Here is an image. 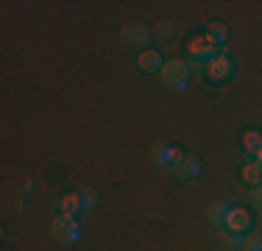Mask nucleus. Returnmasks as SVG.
I'll return each mask as SVG.
<instances>
[{
  "label": "nucleus",
  "instance_id": "nucleus-12",
  "mask_svg": "<svg viewBox=\"0 0 262 251\" xmlns=\"http://www.w3.org/2000/svg\"><path fill=\"white\" fill-rule=\"evenodd\" d=\"M207 36L215 42L217 48H223V45H226V39H229V28L223 23H209L207 25Z\"/></svg>",
  "mask_w": 262,
  "mask_h": 251
},
{
  "label": "nucleus",
  "instance_id": "nucleus-2",
  "mask_svg": "<svg viewBox=\"0 0 262 251\" xmlns=\"http://www.w3.org/2000/svg\"><path fill=\"white\" fill-rule=\"evenodd\" d=\"M187 53H190V61H187V65H190L192 70H204V67H207L209 61L221 53V48H217L207 34H198V36H192V39H190Z\"/></svg>",
  "mask_w": 262,
  "mask_h": 251
},
{
  "label": "nucleus",
  "instance_id": "nucleus-19",
  "mask_svg": "<svg viewBox=\"0 0 262 251\" xmlns=\"http://www.w3.org/2000/svg\"><path fill=\"white\" fill-rule=\"evenodd\" d=\"M251 198H254V204H257V206H262V181H259V184H257V187H254V193H251Z\"/></svg>",
  "mask_w": 262,
  "mask_h": 251
},
{
  "label": "nucleus",
  "instance_id": "nucleus-3",
  "mask_svg": "<svg viewBox=\"0 0 262 251\" xmlns=\"http://www.w3.org/2000/svg\"><path fill=\"white\" fill-rule=\"evenodd\" d=\"M120 42H123V48L142 53V50L151 48V28L142 23H126L120 28Z\"/></svg>",
  "mask_w": 262,
  "mask_h": 251
},
{
  "label": "nucleus",
  "instance_id": "nucleus-17",
  "mask_svg": "<svg viewBox=\"0 0 262 251\" xmlns=\"http://www.w3.org/2000/svg\"><path fill=\"white\" fill-rule=\"evenodd\" d=\"M221 237H223V243H226L229 248H240L243 246V235H234V232L221 229Z\"/></svg>",
  "mask_w": 262,
  "mask_h": 251
},
{
  "label": "nucleus",
  "instance_id": "nucleus-10",
  "mask_svg": "<svg viewBox=\"0 0 262 251\" xmlns=\"http://www.w3.org/2000/svg\"><path fill=\"white\" fill-rule=\"evenodd\" d=\"M162 65H165V61H162L159 50H142L140 59H137V67H140L142 73H159Z\"/></svg>",
  "mask_w": 262,
  "mask_h": 251
},
{
  "label": "nucleus",
  "instance_id": "nucleus-13",
  "mask_svg": "<svg viewBox=\"0 0 262 251\" xmlns=\"http://www.w3.org/2000/svg\"><path fill=\"white\" fill-rule=\"evenodd\" d=\"M243 148L248 156H254L257 151H262V131H246L243 134Z\"/></svg>",
  "mask_w": 262,
  "mask_h": 251
},
{
  "label": "nucleus",
  "instance_id": "nucleus-4",
  "mask_svg": "<svg viewBox=\"0 0 262 251\" xmlns=\"http://www.w3.org/2000/svg\"><path fill=\"white\" fill-rule=\"evenodd\" d=\"M204 73H207V78L212 81V84H223V81H229L234 75V56L229 53L226 48H221V53L204 67Z\"/></svg>",
  "mask_w": 262,
  "mask_h": 251
},
{
  "label": "nucleus",
  "instance_id": "nucleus-8",
  "mask_svg": "<svg viewBox=\"0 0 262 251\" xmlns=\"http://www.w3.org/2000/svg\"><path fill=\"white\" fill-rule=\"evenodd\" d=\"M179 159H182V151L173 145H157L154 148V156H151V162L157 168H162V171H173Z\"/></svg>",
  "mask_w": 262,
  "mask_h": 251
},
{
  "label": "nucleus",
  "instance_id": "nucleus-18",
  "mask_svg": "<svg viewBox=\"0 0 262 251\" xmlns=\"http://www.w3.org/2000/svg\"><path fill=\"white\" fill-rule=\"evenodd\" d=\"M243 248L246 251H262V235H248L243 240Z\"/></svg>",
  "mask_w": 262,
  "mask_h": 251
},
{
  "label": "nucleus",
  "instance_id": "nucleus-5",
  "mask_svg": "<svg viewBox=\"0 0 262 251\" xmlns=\"http://www.w3.org/2000/svg\"><path fill=\"white\" fill-rule=\"evenodd\" d=\"M51 235H53L56 243H61V246H73L81 237V226L76 223V218L56 215V221L51 223Z\"/></svg>",
  "mask_w": 262,
  "mask_h": 251
},
{
  "label": "nucleus",
  "instance_id": "nucleus-14",
  "mask_svg": "<svg viewBox=\"0 0 262 251\" xmlns=\"http://www.w3.org/2000/svg\"><path fill=\"white\" fill-rule=\"evenodd\" d=\"M243 179H246V184H254L257 187L262 181V168L257 165V162H248L246 168H243Z\"/></svg>",
  "mask_w": 262,
  "mask_h": 251
},
{
  "label": "nucleus",
  "instance_id": "nucleus-1",
  "mask_svg": "<svg viewBox=\"0 0 262 251\" xmlns=\"http://www.w3.org/2000/svg\"><path fill=\"white\" fill-rule=\"evenodd\" d=\"M159 78H162V84H165L167 90L184 92L187 84H190V78H192V67L187 65L184 59H170V61H165V65H162Z\"/></svg>",
  "mask_w": 262,
  "mask_h": 251
},
{
  "label": "nucleus",
  "instance_id": "nucleus-7",
  "mask_svg": "<svg viewBox=\"0 0 262 251\" xmlns=\"http://www.w3.org/2000/svg\"><path fill=\"white\" fill-rule=\"evenodd\" d=\"M173 173H176L182 181L198 179V176H201V159H198V156H192V154H182V159L176 162Z\"/></svg>",
  "mask_w": 262,
  "mask_h": 251
},
{
  "label": "nucleus",
  "instance_id": "nucleus-6",
  "mask_svg": "<svg viewBox=\"0 0 262 251\" xmlns=\"http://www.w3.org/2000/svg\"><path fill=\"white\" fill-rule=\"evenodd\" d=\"M248 226H251V215H248L243 206H229L226 221H223V229H226V232H234V235H246Z\"/></svg>",
  "mask_w": 262,
  "mask_h": 251
},
{
  "label": "nucleus",
  "instance_id": "nucleus-16",
  "mask_svg": "<svg viewBox=\"0 0 262 251\" xmlns=\"http://www.w3.org/2000/svg\"><path fill=\"white\" fill-rule=\"evenodd\" d=\"M157 36L162 42H173L179 36V31H176V25H173V23H159L157 25Z\"/></svg>",
  "mask_w": 262,
  "mask_h": 251
},
{
  "label": "nucleus",
  "instance_id": "nucleus-9",
  "mask_svg": "<svg viewBox=\"0 0 262 251\" xmlns=\"http://www.w3.org/2000/svg\"><path fill=\"white\" fill-rule=\"evenodd\" d=\"M59 215H67V218H76L78 212H84V206H81V196L78 193H67V196L59 198Z\"/></svg>",
  "mask_w": 262,
  "mask_h": 251
},
{
  "label": "nucleus",
  "instance_id": "nucleus-11",
  "mask_svg": "<svg viewBox=\"0 0 262 251\" xmlns=\"http://www.w3.org/2000/svg\"><path fill=\"white\" fill-rule=\"evenodd\" d=\"M226 212H229V204H226V201H215V204L209 206V223L215 226V229H223Z\"/></svg>",
  "mask_w": 262,
  "mask_h": 251
},
{
  "label": "nucleus",
  "instance_id": "nucleus-15",
  "mask_svg": "<svg viewBox=\"0 0 262 251\" xmlns=\"http://www.w3.org/2000/svg\"><path fill=\"white\" fill-rule=\"evenodd\" d=\"M78 196H81V206H84V212H90V210H95V206H98V193L92 190V187H81Z\"/></svg>",
  "mask_w": 262,
  "mask_h": 251
}]
</instances>
